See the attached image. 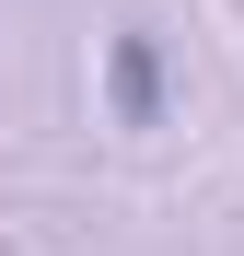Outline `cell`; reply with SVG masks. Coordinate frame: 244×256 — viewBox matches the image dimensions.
<instances>
[{
  "label": "cell",
  "mask_w": 244,
  "mask_h": 256,
  "mask_svg": "<svg viewBox=\"0 0 244 256\" xmlns=\"http://www.w3.org/2000/svg\"><path fill=\"white\" fill-rule=\"evenodd\" d=\"M151 94H163V70H151V47L128 35V47H116V105H128V116H151Z\"/></svg>",
  "instance_id": "obj_1"
}]
</instances>
